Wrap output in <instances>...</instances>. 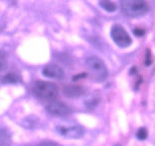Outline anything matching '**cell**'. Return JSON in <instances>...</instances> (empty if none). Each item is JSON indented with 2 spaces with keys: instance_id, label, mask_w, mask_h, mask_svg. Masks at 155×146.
Wrapping results in <instances>:
<instances>
[{
  "instance_id": "9a60e30c",
  "label": "cell",
  "mask_w": 155,
  "mask_h": 146,
  "mask_svg": "<svg viewBox=\"0 0 155 146\" xmlns=\"http://www.w3.org/2000/svg\"><path fill=\"white\" fill-rule=\"evenodd\" d=\"M134 34H135L136 36L141 37L144 35V31H143L142 28H135V30H134Z\"/></svg>"
},
{
  "instance_id": "7c38bea8",
  "label": "cell",
  "mask_w": 155,
  "mask_h": 146,
  "mask_svg": "<svg viewBox=\"0 0 155 146\" xmlns=\"http://www.w3.org/2000/svg\"><path fill=\"white\" fill-rule=\"evenodd\" d=\"M136 136H137V138H138L139 140H145L146 138H147V136H148L147 130H146L145 128H140V129L137 131Z\"/></svg>"
},
{
  "instance_id": "9c48e42d",
  "label": "cell",
  "mask_w": 155,
  "mask_h": 146,
  "mask_svg": "<svg viewBox=\"0 0 155 146\" xmlns=\"http://www.w3.org/2000/svg\"><path fill=\"white\" fill-rule=\"evenodd\" d=\"M11 143V135L9 131L4 128H0V146L9 145Z\"/></svg>"
},
{
  "instance_id": "5bb4252c",
  "label": "cell",
  "mask_w": 155,
  "mask_h": 146,
  "mask_svg": "<svg viewBox=\"0 0 155 146\" xmlns=\"http://www.w3.org/2000/svg\"><path fill=\"white\" fill-rule=\"evenodd\" d=\"M152 62V58H151V53H150V50H147L146 52V58H145V64L146 66H149Z\"/></svg>"
},
{
  "instance_id": "7a4b0ae2",
  "label": "cell",
  "mask_w": 155,
  "mask_h": 146,
  "mask_svg": "<svg viewBox=\"0 0 155 146\" xmlns=\"http://www.w3.org/2000/svg\"><path fill=\"white\" fill-rule=\"evenodd\" d=\"M120 3L123 13L128 17H140L149 10L144 0H120Z\"/></svg>"
},
{
  "instance_id": "52a82bcc",
  "label": "cell",
  "mask_w": 155,
  "mask_h": 146,
  "mask_svg": "<svg viewBox=\"0 0 155 146\" xmlns=\"http://www.w3.org/2000/svg\"><path fill=\"white\" fill-rule=\"evenodd\" d=\"M43 75L52 79H62L65 76V72L57 64H48L43 68Z\"/></svg>"
},
{
  "instance_id": "8992f818",
  "label": "cell",
  "mask_w": 155,
  "mask_h": 146,
  "mask_svg": "<svg viewBox=\"0 0 155 146\" xmlns=\"http://www.w3.org/2000/svg\"><path fill=\"white\" fill-rule=\"evenodd\" d=\"M46 110L51 115L56 117H66L70 114V109L68 106L55 100L50 101V103L46 106Z\"/></svg>"
},
{
  "instance_id": "5b68a950",
  "label": "cell",
  "mask_w": 155,
  "mask_h": 146,
  "mask_svg": "<svg viewBox=\"0 0 155 146\" xmlns=\"http://www.w3.org/2000/svg\"><path fill=\"white\" fill-rule=\"evenodd\" d=\"M55 129L58 134L65 137L66 139H79L84 134V129L79 125H71V126L58 125Z\"/></svg>"
},
{
  "instance_id": "ba28073f",
  "label": "cell",
  "mask_w": 155,
  "mask_h": 146,
  "mask_svg": "<svg viewBox=\"0 0 155 146\" xmlns=\"http://www.w3.org/2000/svg\"><path fill=\"white\" fill-rule=\"evenodd\" d=\"M85 91H86L85 87H83L82 85H67L63 89V92L67 96H70V98L81 96L85 93Z\"/></svg>"
},
{
  "instance_id": "30bf717a",
  "label": "cell",
  "mask_w": 155,
  "mask_h": 146,
  "mask_svg": "<svg viewBox=\"0 0 155 146\" xmlns=\"http://www.w3.org/2000/svg\"><path fill=\"white\" fill-rule=\"evenodd\" d=\"M99 5H101L102 9H104L107 12H114V11L117 10V5L110 0H101Z\"/></svg>"
},
{
  "instance_id": "3957f363",
  "label": "cell",
  "mask_w": 155,
  "mask_h": 146,
  "mask_svg": "<svg viewBox=\"0 0 155 146\" xmlns=\"http://www.w3.org/2000/svg\"><path fill=\"white\" fill-rule=\"evenodd\" d=\"M85 64L94 80L101 82L104 79H107L109 71H107L106 64L101 58L96 56H89L85 60Z\"/></svg>"
},
{
  "instance_id": "6da1fadb",
  "label": "cell",
  "mask_w": 155,
  "mask_h": 146,
  "mask_svg": "<svg viewBox=\"0 0 155 146\" xmlns=\"http://www.w3.org/2000/svg\"><path fill=\"white\" fill-rule=\"evenodd\" d=\"M31 92L37 98H42L46 101H53L58 96L59 89L55 83L48 82L44 80H36L34 81L31 86Z\"/></svg>"
},
{
  "instance_id": "4fadbf2b",
  "label": "cell",
  "mask_w": 155,
  "mask_h": 146,
  "mask_svg": "<svg viewBox=\"0 0 155 146\" xmlns=\"http://www.w3.org/2000/svg\"><path fill=\"white\" fill-rule=\"evenodd\" d=\"M6 65H7V62H6V59H5V56L2 53H0V71L4 70L6 68Z\"/></svg>"
},
{
  "instance_id": "277c9868",
  "label": "cell",
  "mask_w": 155,
  "mask_h": 146,
  "mask_svg": "<svg viewBox=\"0 0 155 146\" xmlns=\"http://www.w3.org/2000/svg\"><path fill=\"white\" fill-rule=\"evenodd\" d=\"M110 37L114 42L121 48H127L132 44V39L129 36L127 31L120 25H115L112 28Z\"/></svg>"
},
{
  "instance_id": "8fae6325",
  "label": "cell",
  "mask_w": 155,
  "mask_h": 146,
  "mask_svg": "<svg viewBox=\"0 0 155 146\" xmlns=\"http://www.w3.org/2000/svg\"><path fill=\"white\" fill-rule=\"evenodd\" d=\"M4 83H17V82H20V76L17 73H14V72H9L7 75H5L2 79Z\"/></svg>"
},
{
  "instance_id": "2e32d148",
  "label": "cell",
  "mask_w": 155,
  "mask_h": 146,
  "mask_svg": "<svg viewBox=\"0 0 155 146\" xmlns=\"http://www.w3.org/2000/svg\"><path fill=\"white\" fill-rule=\"evenodd\" d=\"M40 144H42V145H56V144H58V143L53 142V141H43V142H41Z\"/></svg>"
}]
</instances>
